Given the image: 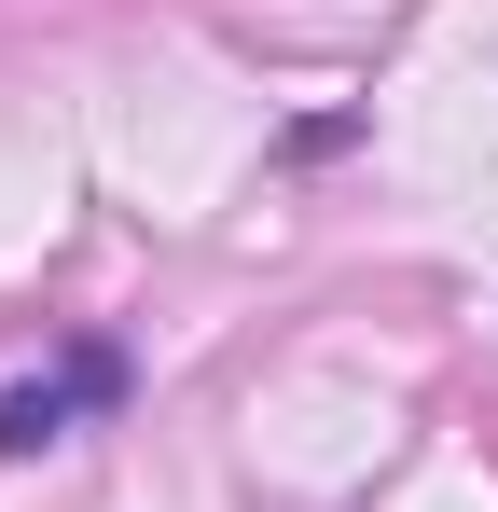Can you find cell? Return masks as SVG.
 I'll return each instance as SVG.
<instances>
[{"label": "cell", "instance_id": "6da1fadb", "mask_svg": "<svg viewBox=\"0 0 498 512\" xmlns=\"http://www.w3.org/2000/svg\"><path fill=\"white\" fill-rule=\"evenodd\" d=\"M111 388H125V360H111V346H70L56 374L0 388V457H42V443H70V416H97Z\"/></svg>", "mask_w": 498, "mask_h": 512}]
</instances>
